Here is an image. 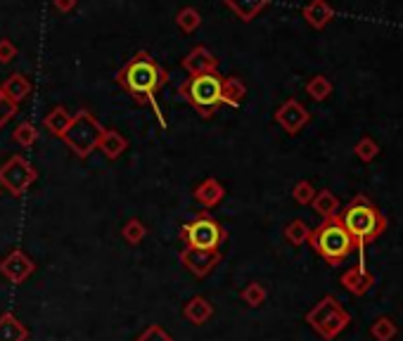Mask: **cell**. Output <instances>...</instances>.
<instances>
[{
	"instance_id": "1",
	"label": "cell",
	"mask_w": 403,
	"mask_h": 341,
	"mask_svg": "<svg viewBox=\"0 0 403 341\" xmlns=\"http://www.w3.org/2000/svg\"><path fill=\"white\" fill-rule=\"evenodd\" d=\"M169 81V74L161 69L159 62L149 57V52H135L128 64L117 74V83L131 95L135 102L145 105L154 102V95L161 91V86Z\"/></svg>"
},
{
	"instance_id": "2",
	"label": "cell",
	"mask_w": 403,
	"mask_h": 341,
	"mask_svg": "<svg viewBox=\"0 0 403 341\" xmlns=\"http://www.w3.org/2000/svg\"><path fill=\"white\" fill-rule=\"evenodd\" d=\"M337 218L346 228V233L353 237L358 251H363L365 244L375 242L387 230V216L365 195H358L356 200H351L346 204V209L337 214Z\"/></svg>"
},
{
	"instance_id": "3",
	"label": "cell",
	"mask_w": 403,
	"mask_h": 341,
	"mask_svg": "<svg viewBox=\"0 0 403 341\" xmlns=\"http://www.w3.org/2000/svg\"><path fill=\"white\" fill-rule=\"evenodd\" d=\"M311 247L316 249V254L323 258L327 265H339L356 251V242L346 233V228L341 225L337 216L325 218L316 230H311L309 237Z\"/></svg>"
},
{
	"instance_id": "4",
	"label": "cell",
	"mask_w": 403,
	"mask_h": 341,
	"mask_svg": "<svg viewBox=\"0 0 403 341\" xmlns=\"http://www.w3.org/2000/svg\"><path fill=\"white\" fill-rule=\"evenodd\" d=\"M221 88H223V76L218 71H209V74H200V76H190L181 86V95L202 117H211L218 109V105H221Z\"/></svg>"
},
{
	"instance_id": "5",
	"label": "cell",
	"mask_w": 403,
	"mask_h": 341,
	"mask_svg": "<svg viewBox=\"0 0 403 341\" xmlns=\"http://www.w3.org/2000/svg\"><path fill=\"white\" fill-rule=\"evenodd\" d=\"M306 323H309L325 341H332L334 337H339V334L349 327L351 318H349V313L344 311V306H341L337 299L325 296L309 311Z\"/></svg>"
},
{
	"instance_id": "6",
	"label": "cell",
	"mask_w": 403,
	"mask_h": 341,
	"mask_svg": "<svg viewBox=\"0 0 403 341\" xmlns=\"http://www.w3.org/2000/svg\"><path fill=\"white\" fill-rule=\"evenodd\" d=\"M102 133H105V128L100 126V121L91 112H79V117H72V124L62 138L81 159H86L100 145Z\"/></svg>"
},
{
	"instance_id": "7",
	"label": "cell",
	"mask_w": 403,
	"mask_h": 341,
	"mask_svg": "<svg viewBox=\"0 0 403 341\" xmlns=\"http://www.w3.org/2000/svg\"><path fill=\"white\" fill-rule=\"evenodd\" d=\"M181 235L183 242L188 244V249H200V251H218V247L225 240V230L207 214H200L190 223L183 225Z\"/></svg>"
},
{
	"instance_id": "8",
	"label": "cell",
	"mask_w": 403,
	"mask_h": 341,
	"mask_svg": "<svg viewBox=\"0 0 403 341\" xmlns=\"http://www.w3.org/2000/svg\"><path fill=\"white\" fill-rule=\"evenodd\" d=\"M33 178H36V170H33L24 159H19V156L10 159L3 168H0V183H3L12 195L24 192V190L33 183Z\"/></svg>"
},
{
	"instance_id": "9",
	"label": "cell",
	"mask_w": 403,
	"mask_h": 341,
	"mask_svg": "<svg viewBox=\"0 0 403 341\" xmlns=\"http://www.w3.org/2000/svg\"><path fill=\"white\" fill-rule=\"evenodd\" d=\"M309 119H311L309 109H306L302 102H297V100L283 102V105H280V109L276 112V121L290 135H297L306 124H309Z\"/></svg>"
},
{
	"instance_id": "10",
	"label": "cell",
	"mask_w": 403,
	"mask_h": 341,
	"mask_svg": "<svg viewBox=\"0 0 403 341\" xmlns=\"http://www.w3.org/2000/svg\"><path fill=\"white\" fill-rule=\"evenodd\" d=\"M373 284H375V275L365 270L363 261H361L356 268H349L341 275V287L353 296H365L368 291L373 289Z\"/></svg>"
},
{
	"instance_id": "11",
	"label": "cell",
	"mask_w": 403,
	"mask_h": 341,
	"mask_svg": "<svg viewBox=\"0 0 403 341\" xmlns=\"http://www.w3.org/2000/svg\"><path fill=\"white\" fill-rule=\"evenodd\" d=\"M183 69H186L190 76H200V74H209L218 69V59L214 57V52L207 50L204 45L195 47L193 52H188V57L183 59Z\"/></svg>"
},
{
	"instance_id": "12",
	"label": "cell",
	"mask_w": 403,
	"mask_h": 341,
	"mask_svg": "<svg viewBox=\"0 0 403 341\" xmlns=\"http://www.w3.org/2000/svg\"><path fill=\"white\" fill-rule=\"evenodd\" d=\"M181 261L188 270H193L195 275H207L214 265L221 261L218 251H200V249H186L181 254Z\"/></svg>"
},
{
	"instance_id": "13",
	"label": "cell",
	"mask_w": 403,
	"mask_h": 341,
	"mask_svg": "<svg viewBox=\"0 0 403 341\" xmlns=\"http://www.w3.org/2000/svg\"><path fill=\"white\" fill-rule=\"evenodd\" d=\"M302 15L306 22H309V26L320 31L334 19V8L327 3V0H311V3L302 10Z\"/></svg>"
},
{
	"instance_id": "14",
	"label": "cell",
	"mask_w": 403,
	"mask_h": 341,
	"mask_svg": "<svg viewBox=\"0 0 403 341\" xmlns=\"http://www.w3.org/2000/svg\"><path fill=\"white\" fill-rule=\"evenodd\" d=\"M31 268H33L31 261L22 254V251H15V254H10L8 261L0 265V270H3L5 275L12 279V282H22V279L31 272Z\"/></svg>"
},
{
	"instance_id": "15",
	"label": "cell",
	"mask_w": 403,
	"mask_h": 341,
	"mask_svg": "<svg viewBox=\"0 0 403 341\" xmlns=\"http://www.w3.org/2000/svg\"><path fill=\"white\" fill-rule=\"evenodd\" d=\"M0 91H3V95L10 102H15V105H17V102H22L26 95L31 93V83H29V79L22 76V74H12V76L3 83Z\"/></svg>"
},
{
	"instance_id": "16",
	"label": "cell",
	"mask_w": 403,
	"mask_h": 341,
	"mask_svg": "<svg viewBox=\"0 0 403 341\" xmlns=\"http://www.w3.org/2000/svg\"><path fill=\"white\" fill-rule=\"evenodd\" d=\"M311 207L320 218H323V221L325 218H334L339 214V200L330 192V190H320V192H316Z\"/></svg>"
},
{
	"instance_id": "17",
	"label": "cell",
	"mask_w": 403,
	"mask_h": 341,
	"mask_svg": "<svg viewBox=\"0 0 403 341\" xmlns=\"http://www.w3.org/2000/svg\"><path fill=\"white\" fill-rule=\"evenodd\" d=\"M225 5H228L242 22H251V19L268 5V0H225Z\"/></svg>"
},
{
	"instance_id": "18",
	"label": "cell",
	"mask_w": 403,
	"mask_h": 341,
	"mask_svg": "<svg viewBox=\"0 0 403 341\" xmlns=\"http://www.w3.org/2000/svg\"><path fill=\"white\" fill-rule=\"evenodd\" d=\"M102 152H105L107 159H117V156L124 154V149L128 147L126 138L117 131H105L100 138V145H98Z\"/></svg>"
},
{
	"instance_id": "19",
	"label": "cell",
	"mask_w": 403,
	"mask_h": 341,
	"mask_svg": "<svg viewBox=\"0 0 403 341\" xmlns=\"http://www.w3.org/2000/svg\"><path fill=\"white\" fill-rule=\"evenodd\" d=\"M247 95V88L237 76H230V79H223V88H221V102L223 105H230V107H237L240 102L244 100Z\"/></svg>"
},
{
	"instance_id": "20",
	"label": "cell",
	"mask_w": 403,
	"mask_h": 341,
	"mask_svg": "<svg viewBox=\"0 0 403 341\" xmlns=\"http://www.w3.org/2000/svg\"><path fill=\"white\" fill-rule=\"evenodd\" d=\"M195 200L204 204V207H214V204L223 200V185L214 178L204 180L202 185L195 190Z\"/></svg>"
},
{
	"instance_id": "21",
	"label": "cell",
	"mask_w": 403,
	"mask_h": 341,
	"mask_svg": "<svg viewBox=\"0 0 403 341\" xmlns=\"http://www.w3.org/2000/svg\"><path fill=\"white\" fill-rule=\"evenodd\" d=\"M26 339V330L22 323H17L10 313H5L0 318V341H24Z\"/></svg>"
},
{
	"instance_id": "22",
	"label": "cell",
	"mask_w": 403,
	"mask_h": 341,
	"mask_svg": "<svg viewBox=\"0 0 403 341\" xmlns=\"http://www.w3.org/2000/svg\"><path fill=\"white\" fill-rule=\"evenodd\" d=\"M396 334H399V327H396L394 320L387 318V316H380V318L370 325V337H373L375 341H394Z\"/></svg>"
},
{
	"instance_id": "23",
	"label": "cell",
	"mask_w": 403,
	"mask_h": 341,
	"mask_svg": "<svg viewBox=\"0 0 403 341\" xmlns=\"http://www.w3.org/2000/svg\"><path fill=\"white\" fill-rule=\"evenodd\" d=\"M69 124H72V117L67 114L64 107L52 109V112L45 117V128H47V131H50L52 135H59V138H62V135L67 133Z\"/></svg>"
},
{
	"instance_id": "24",
	"label": "cell",
	"mask_w": 403,
	"mask_h": 341,
	"mask_svg": "<svg viewBox=\"0 0 403 341\" xmlns=\"http://www.w3.org/2000/svg\"><path fill=\"white\" fill-rule=\"evenodd\" d=\"M306 95H309L311 100H316V102H323L327 100L332 95V83H330V79L323 76V74H316L309 83H306Z\"/></svg>"
},
{
	"instance_id": "25",
	"label": "cell",
	"mask_w": 403,
	"mask_h": 341,
	"mask_svg": "<svg viewBox=\"0 0 403 341\" xmlns=\"http://www.w3.org/2000/svg\"><path fill=\"white\" fill-rule=\"evenodd\" d=\"M353 152H356V156L363 163H370L378 159V154H380V145L375 142L370 135H363L358 142H356V147H353Z\"/></svg>"
},
{
	"instance_id": "26",
	"label": "cell",
	"mask_w": 403,
	"mask_h": 341,
	"mask_svg": "<svg viewBox=\"0 0 403 341\" xmlns=\"http://www.w3.org/2000/svg\"><path fill=\"white\" fill-rule=\"evenodd\" d=\"M176 24H178V29L181 31H186V33H193L200 29V24H202V15L197 12L195 8H183L178 12V17H176Z\"/></svg>"
},
{
	"instance_id": "27",
	"label": "cell",
	"mask_w": 403,
	"mask_h": 341,
	"mask_svg": "<svg viewBox=\"0 0 403 341\" xmlns=\"http://www.w3.org/2000/svg\"><path fill=\"white\" fill-rule=\"evenodd\" d=\"M209 316H211V306L204 301V299H193V301L186 306V318L193 320L195 325H202Z\"/></svg>"
},
{
	"instance_id": "28",
	"label": "cell",
	"mask_w": 403,
	"mask_h": 341,
	"mask_svg": "<svg viewBox=\"0 0 403 341\" xmlns=\"http://www.w3.org/2000/svg\"><path fill=\"white\" fill-rule=\"evenodd\" d=\"M285 237L290 240L292 244H304V242H309V237H311V228L306 225L304 221H292L290 225L285 228Z\"/></svg>"
},
{
	"instance_id": "29",
	"label": "cell",
	"mask_w": 403,
	"mask_h": 341,
	"mask_svg": "<svg viewBox=\"0 0 403 341\" xmlns=\"http://www.w3.org/2000/svg\"><path fill=\"white\" fill-rule=\"evenodd\" d=\"M292 197H295L297 204H311L313 197H316V187L309 180H299L295 190H292Z\"/></svg>"
},
{
	"instance_id": "30",
	"label": "cell",
	"mask_w": 403,
	"mask_h": 341,
	"mask_svg": "<svg viewBox=\"0 0 403 341\" xmlns=\"http://www.w3.org/2000/svg\"><path fill=\"white\" fill-rule=\"evenodd\" d=\"M38 138V133H36V128H33L31 124H22V126H17V131H15V142H19L22 147H31L33 142H36Z\"/></svg>"
},
{
	"instance_id": "31",
	"label": "cell",
	"mask_w": 403,
	"mask_h": 341,
	"mask_svg": "<svg viewBox=\"0 0 403 341\" xmlns=\"http://www.w3.org/2000/svg\"><path fill=\"white\" fill-rule=\"evenodd\" d=\"M242 299H244V301H247L249 306H261L263 299H266V289H263L259 282H251L247 289H242Z\"/></svg>"
},
{
	"instance_id": "32",
	"label": "cell",
	"mask_w": 403,
	"mask_h": 341,
	"mask_svg": "<svg viewBox=\"0 0 403 341\" xmlns=\"http://www.w3.org/2000/svg\"><path fill=\"white\" fill-rule=\"evenodd\" d=\"M15 112H17V105H15V102H10V100L3 95V91H0V126L8 124Z\"/></svg>"
},
{
	"instance_id": "33",
	"label": "cell",
	"mask_w": 403,
	"mask_h": 341,
	"mask_svg": "<svg viewBox=\"0 0 403 341\" xmlns=\"http://www.w3.org/2000/svg\"><path fill=\"white\" fill-rule=\"evenodd\" d=\"M17 57V45L12 40L3 38L0 40V64H10Z\"/></svg>"
},
{
	"instance_id": "34",
	"label": "cell",
	"mask_w": 403,
	"mask_h": 341,
	"mask_svg": "<svg viewBox=\"0 0 403 341\" xmlns=\"http://www.w3.org/2000/svg\"><path fill=\"white\" fill-rule=\"evenodd\" d=\"M142 235H145V228H142V223L140 221H131L124 228V237L131 244H135V242H140L142 240Z\"/></svg>"
},
{
	"instance_id": "35",
	"label": "cell",
	"mask_w": 403,
	"mask_h": 341,
	"mask_svg": "<svg viewBox=\"0 0 403 341\" xmlns=\"http://www.w3.org/2000/svg\"><path fill=\"white\" fill-rule=\"evenodd\" d=\"M138 341H171V337L161 330V327H149V330L142 334Z\"/></svg>"
},
{
	"instance_id": "36",
	"label": "cell",
	"mask_w": 403,
	"mask_h": 341,
	"mask_svg": "<svg viewBox=\"0 0 403 341\" xmlns=\"http://www.w3.org/2000/svg\"><path fill=\"white\" fill-rule=\"evenodd\" d=\"M76 3L79 0H52V5L57 12H72L74 8H76Z\"/></svg>"
}]
</instances>
